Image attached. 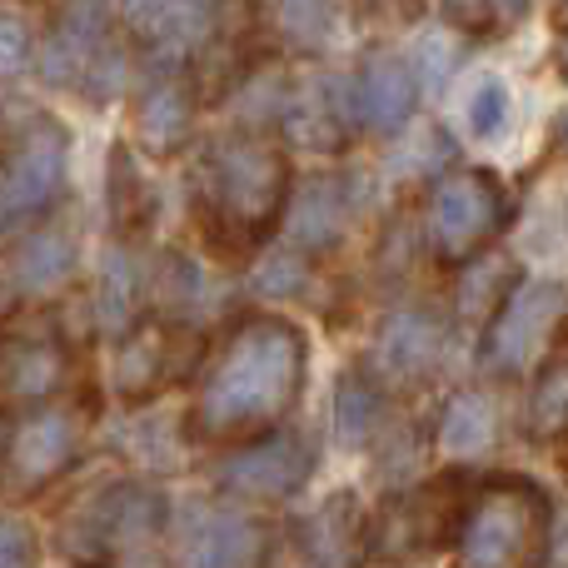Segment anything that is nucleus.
<instances>
[{
  "instance_id": "0eeeda50",
  "label": "nucleus",
  "mask_w": 568,
  "mask_h": 568,
  "mask_svg": "<svg viewBox=\"0 0 568 568\" xmlns=\"http://www.w3.org/2000/svg\"><path fill=\"white\" fill-rule=\"evenodd\" d=\"M160 519H165L160 494L140 489V484H110L70 514V554L90 568H105L115 554L160 534Z\"/></svg>"
},
{
  "instance_id": "6ab92c4d",
  "label": "nucleus",
  "mask_w": 568,
  "mask_h": 568,
  "mask_svg": "<svg viewBox=\"0 0 568 568\" xmlns=\"http://www.w3.org/2000/svg\"><path fill=\"white\" fill-rule=\"evenodd\" d=\"M205 10L190 0H125V30L150 50H175L205 30Z\"/></svg>"
},
{
  "instance_id": "20e7f679",
  "label": "nucleus",
  "mask_w": 568,
  "mask_h": 568,
  "mask_svg": "<svg viewBox=\"0 0 568 568\" xmlns=\"http://www.w3.org/2000/svg\"><path fill=\"white\" fill-rule=\"evenodd\" d=\"M509 225V195L489 170H449L429 195V245L439 265L464 270Z\"/></svg>"
},
{
  "instance_id": "4be33fe9",
  "label": "nucleus",
  "mask_w": 568,
  "mask_h": 568,
  "mask_svg": "<svg viewBox=\"0 0 568 568\" xmlns=\"http://www.w3.org/2000/svg\"><path fill=\"white\" fill-rule=\"evenodd\" d=\"M564 424H568V374H564V344H554L544 369L534 374L529 429L534 439H564Z\"/></svg>"
},
{
  "instance_id": "f8f14e48",
  "label": "nucleus",
  "mask_w": 568,
  "mask_h": 568,
  "mask_svg": "<svg viewBox=\"0 0 568 568\" xmlns=\"http://www.w3.org/2000/svg\"><path fill=\"white\" fill-rule=\"evenodd\" d=\"M414 100H419V75H414L409 60L399 55H369L359 70V80L349 85V110L364 130L374 135H394L404 130V120L414 115Z\"/></svg>"
},
{
  "instance_id": "2eb2a0df",
  "label": "nucleus",
  "mask_w": 568,
  "mask_h": 568,
  "mask_svg": "<svg viewBox=\"0 0 568 568\" xmlns=\"http://www.w3.org/2000/svg\"><path fill=\"white\" fill-rule=\"evenodd\" d=\"M65 379V344L55 334H20L0 349V394L40 404Z\"/></svg>"
},
{
  "instance_id": "393cba45",
  "label": "nucleus",
  "mask_w": 568,
  "mask_h": 568,
  "mask_svg": "<svg viewBox=\"0 0 568 568\" xmlns=\"http://www.w3.org/2000/svg\"><path fill=\"white\" fill-rule=\"evenodd\" d=\"M464 120H469V135L474 140H499L509 130V85L499 75H484L474 85L469 105H464Z\"/></svg>"
},
{
  "instance_id": "9d476101",
  "label": "nucleus",
  "mask_w": 568,
  "mask_h": 568,
  "mask_svg": "<svg viewBox=\"0 0 568 568\" xmlns=\"http://www.w3.org/2000/svg\"><path fill=\"white\" fill-rule=\"evenodd\" d=\"M80 434L85 424L75 419V409H36L30 419H20V429L6 439V464L10 469V494H45L70 464L80 459Z\"/></svg>"
},
{
  "instance_id": "f03ea898",
  "label": "nucleus",
  "mask_w": 568,
  "mask_h": 568,
  "mask_svg": "<svg viewBox=\"0 0 568 568\" xmlns=\"http://www.w3.org/2000/svg\"><path fill=\"white\" fill-rule=\"evenodd\" d=\"M290 200V155L265 135H230L200 160V215L220 250L265 245Z\"/></svg>"
},
{
  "instance_id": "39448f33",
  "label": "nucleus",
  "mask_w": 568,
  "mask_h": 568,
  "mask_svg": "<svg viewBox=\"0 0 568 568\" xmlns=\"http://www.w3.org/2000/svg\"><path fill=\"white\" fill-rule=\"evenodd\" d=\"M564 324V284L559 280H519L504 290V300L489 310L479 344V364L489 374H524L539 364L544 349H554V334Z\"/></svg>"
},
{
  "instance_id": "b1692460",
  "label": "nucleus",
  "mask_w": 568,
  "mask_h": 568,
  "mask_svg": "<svg viewBox=\"0 0 568 568\" xmlns=\"http://www.w3.org/2000/svg\"><path fill=\"white\" fill-rule=\"evenodd\" d=\"M374 424H379V394L364 379H344L339 399H334V429H339V439L359 444L364 434H374Z\"/></svg>"
},
{
  "instance_id": "ddd939ff",
  "label": "nucleus",
  "mask_w": 568,
  "mask_h": 568,
  "mask_svg": "<svg viewBox=\"0 0 568 568\" xmlns=\"http://www.w3.org/2000/svg\"><path fill=\"white\" fill-rule=\"evenodd\" d=\"M265 554V524L235 509H205L185 534V568H260Z\"/></svg>"
},
{
  "instance_id": "6e6552de",
  "label": "nucleus",
  "mask_w": 568,
  "mask_h": 568,
  "mask_svg": "<svg viewBox=\"0 0 568 568\" xmlns=\"http://www.w3.org/2000/svg\"><path fill=\"white\" fill-rule=\"evenodd\" d=\"M65 125L36 115L10 135L6 155H0V225L10 220L40 215L65 185Z\"/></svg>"
},
{
  "instance_id": "f257e3e1",
  "label": "nucleus",
  "mask_w": 568,
  "mask_h": 568,
  "mask_svg": "<svg viewBox=\"0 0 568 568\" xmlns=\"http://www.w3.org/2000/svg\"><path fill=\"white\" fill-rule=\"evenodd\" d=\"M310 339L280 314H245L195 369L190 434L205 444H250L280 429L304 394Z\"/></svg>"
},
{
  "instance_id": "c85d7f7f",
  "label": "nucleus",
  "mask_w": 568,
  "mask_h": 568,
  "mask_svg": "<svg viewBox=\"0 0 568 568\" xmlns=\"http://www.w3.org/2000/svg\"><path fill=\"white\" fill-rule=\"evenodd\" d=\"M444 16H449L459 30H469V36H484V30L499 26L494 0H444Z\"/></svg>"
},
{
  "instance_id": "9b49d317",
  "label": "nucleus",
  "mask_w": 568,
  "mask_h": 568,
  "mask_svg": "<svg viewBox=\"0 0 568 568\" xmlns=\"http://www.w3.org/2000/svg\"><path fill=\"white\" fill-rule=\"evenodd\" d=\"M310 469H314L310 444L270 429V434H260V439H250L245 449H240V459H230L225 489L240 494V499H290V494L310 479Z\"/></svg>"
},
{
  "instance_id": "a211bd4d",
  "label": "nucleus",
  "mask_w": 568,
  "mask_h": 568,
  "mask_svg": "<svg viewBox=\"0 0 568 568\" xmlns=\"http://www.w3.org/2000/svg\"><path fill=\"white\" fill-rule=\"evenodd\" d=\"M439 349H444V329L429 314H399L379 334V364L394 379H424L439 364Z\"/></svg>"
},
{
  "instance_id": "7ed1b4c3",
  "label": "nucleus",
  "mask_w": 568,
  "mask_h": 568,
  "mask_svg": "<svg viewBox=\"0 0 568 568\" xmlns=\"http://www.w3.org/2000/svg\"><path fill=\"white\" fill-rule=\"evenodd\" d=\"M454 568H544L554 544L549 489L524 474L484 479L454 514Z\"/></svg>"
},
{
  "instance_id": "5701e85b",
  "label": "nucleus",
  "mask_w": 568,
  "mask_h": 568,
  "mask_svg": "<svg viewBox=\"0 0 568 568\" xmlns=\"http://www.w3.org/2000/svg\"><path fill=\"white\" fill-rule=\"evenodd\" d=\"M70 260H75L70 240L55 235V230H45V235H36L26 250H20L16 280L26 284V290H55V284L70 275Z\"/></svg>"
},
{
  "instance_id": "423d86ee",
  "label": "nucleus",
  "mask_w": 568,
  "mask_h": 568,
  "mask_svg": "<svg viewBox=\"0 0 568 568\" xmlns=\"http://www.w3.org/2000/svg\"><path fill=\"white\" fill-rule=\"evenodd\" d=\"M45 80L80 90V95H110L120 80V50L110 40L105 0H70L60 10L45 45Z\"/></svg>"
},
{
  "instance_id": "2f4dec72",
  "label": "nucleus",
  "mask_w": 568,
  "mask_h": 568,
  "mask_svg": "<svg viewBox=\"0 0 568 568\" xmlns=\"http://www.w3.org/2000/svg\"><path fill=\"white\" fill-rule=\"evenodd\" d=\"M190 6H215V0H190Z\"/></svg>"
},
{
  "instance_id": "bb28decb",
  "label": "nucleus",
  "mask_w": 568,
  "mask_h": 568,
  "mask_svg": "<svg viewBox=\"0 0 568 568\" xmlns=\"http://www.w3.org/2000/svg\"><path fill=\"white\" fill-rule=\"evenodd\" d=\"M30 50H36V40H30L26 20L0 10V75H20L30 65Z\"/></svg>"
},
{
  "instance_id": "473e14b6",
  "label": "nucleus",
  "mask_w": 568,
  "mask_h": 568,
  "mask_svg": "<svg viewBox=\"0 0 568 568\" xmlns=\"http://www.w3.org/2000/svg\"><path fill=\"white\" fill-rule=\"evenodd\" d=\"M0 230H6V225H0Z\"/></svg>"
},
{
  "instance_id": "dca6fc26",
  "label": "nucleus",
  "mask_w": 568,
  "mask_h": 568,
  "mask_svg": "<svg viewBox=\"0 0 568 568\" xmlns=\"http://www.w3.org/2000/svg\"><path fill=\"white\" fill-rule=\"evenodd\" d=\"M175 339L180 334L170 324H140L120 339L115 354V384L125 399H150L160 384L170 379V364H175Z\"/></svg>"
},
{
  "instance_id": "412c9836",
  "label": "nucleus",
  "mask_w": 568,
  "mask_h": 568,
  "mask_svg": "<svg viewBox=\"0 0 568 568\" xmlns=\"http://www.w3.org/2000/svg\"><path fill=\"white\" fill-rule=\"evenodd\" d=\"M494 434V409L484 394L464 389L444 404V419H439V449L444 454H479Z\"/></svg>"
},
{
  "instance_id": "c756f323",
  "label": "nucleus",
  "mask_w": 568,
  "mask_h": 568,
  "mask_svg": "<svg viewBox=\"0 0 568 568\" xmlns=\"http://www.w3.org/2000/svg\"><path fill=\"white\" fill-rule=\"evenodd\" d=\"M494 10H499V26H514L529 10V0H494Z\"/></svg>"
},
{
  "instance_id": "1a4fd4ad",
  "label": "nucleus",
  "mask_w": 568,
  "mask_h": 568,
  "mask_svg": "<svg viewBox=\"0 0 568 568\" xmlns=\"http://www.w3.org/2000/svg\"><path fill=\"white\" fill-rule=\"evenodd\" d=\"M449 494H454V479H434L419 494H409V499L389 504L369 524V534H364L369 568H404L409 559H419L434 539H444L454 529V514H459V504Z\"/></svg>"
},
{
  "instance_id": "a878e982",
  "label": "nucleus",
  "mask_w": 568,
  "mask_h": 568,
  "mask_svg": "<svg viewBox=\"0 0 568 568\" xmlns=\"http://www.w3.org/2000/svg\"><path fill=\"white\" fill-rule=\"evenodd\" d=\"M40 539L26 519H0V568H36Z\"/></svg>"
},
{
  "instance_id": "aec40b11",
  "label": "nucleus",
  "mask_w": 568,
  "mask_h": 568,
  "mask_svg": "<svg viewBox=\"0 0 568 568\" xmlns=\"http://www.w3.org/2000/svg\"><path fill=\"white\" fill-rule=\"evenodd\" d=\"M304 534H314V539H304V554H310L314 568H344L349 564L354 549H359V539H354L349 494H339V504H324V509L304 524Z\"/></svg>"
},
{
  "instance_id": "7c9ffc66",
  "label": "nucleus",
  "mask_w": 568,
  "mask_h": 568,
  "mask_svg": "<svg viewBox=\"0 0 568 568\" xmlns=\"http://www.w3.org/2000/svg\"><path fill=\"white\" fill-rule=\"evenodd\" d=\"M6 439H10V424L0 419V464H6Z\"/></svg>"
},
{
  "instance_id": "cd10ccee",
  "label": "nucleus",
  "mask_w": 568,
  "mask_h": 568,
  "mask_svg": "<svg viewBox=\"0 0 568 568\" xmlns=\"http://www.w3.org/2000/svg\"><path fill=\"white\" fill-rule=\"evenodd\" d=\"M280 10H284V30L294 40H304V45L324 40V30H329V6L324 0H284Z\"/></svg>"
},
{
  "instance_id": "4468645a",
  "label": "nucleus",
  "mask_w": 568,
  "mask_h": 568,
  "mask_svg": "<svg viewBox=\"0 0 568 568\" xmlns=\"http://www.w3.org/2000/svg\"><path fill=\"white\" fill-rule=\"evenodd\" d=\"M195 110H200V100H195V80L190 75H175V70L150 75L135 100L140 145H145L150 155H175L190 140V130H195Z\"/></svg>"
},
{
  "instance_id": "f3484780",
  "label": "nucleus",
  "mask_w": 568,
  "mask_h": 568,
  "mask_svg": "<svg viewBox=\"0 0 568 568\" xmlns=\"http://www.w3.org/2000/svg\"><path fill=\"white\" fill-rule=\"evenodd\" d=\"M349 100H339L334 80H310L300 95L290 100V135L310 150H339L349 135Z\"/></svg>"
}]
</instances>
